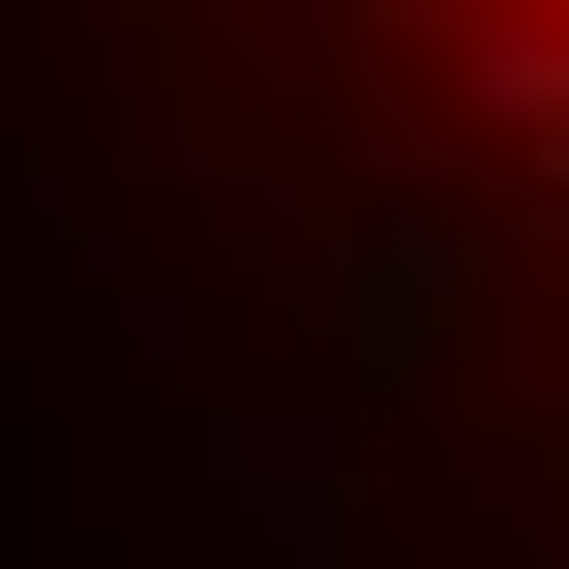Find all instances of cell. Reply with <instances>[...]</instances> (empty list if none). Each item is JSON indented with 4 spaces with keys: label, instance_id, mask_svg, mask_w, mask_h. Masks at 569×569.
Wrapping results in <instances>:
<instances>
[{
    "label": "cell",
    "instance_id": "obj_1",
    "mask_svg": "<svg viewBox=\"0 0 569 569\" xmlns=\"http://www.w3.org/2000/svg\"><path fill=\"white\" fill-rule=\"evenodd\" d=\"M210 480H240V540H270V569H330V540H360V390H330L270 300H240V360H210Z\"/></svg>",
    "mask_w": 569,
    "mask_h": 569
},
{
    "label": "cell",
    "instance_id": "obj_2",
    "mask_svg": "<svg viewBox=\"0 0 569 569\" xmlns=\"http://www.w3.org/2000/svg\"><path fill=\"white\" fill-rule=\"evenodd\" d=\"M420 60H450V180L569 210V30H540V0H480V30H420Z\"/></svg>",
    "mask_w": 569,
    "mask_h": 569
},
{
    "label": "cell",
    "instance_id": "obj_3",
    "mask_svg": "<svg viewBox=\"0 0 569 569\" xmlns=\"http://www.w3.org/2000/svg\"><path fill=\"white\" fill-rule=\"evenodd\" d=\"M510 240H540L510 180H390V210H360V270H330V330H450V300H480Z\"/></svg>",
    "mask_w": 569,
    "mask_h": 569
},
{
    "label": "cell",
    "instance_id": "obj_4",
    "mask_svg": "<svg viewBox=\"0 0 569 569\" xmlns=\"http://www.w3.org/2000/svg\"><path fill=\"white\" fill-rule=\"evenodd\" d=\"M0 390H60V300H30V270H0Z\"/></svg>",
    "mask_w": 569,
    "mask_h": 569
},
{
    "label": "cell",
    "instance_id": "obj_5",
    "mask_svg": "<svg viewBox=\"0 0 569 569\" xmlns=\"http://www.w3.org/2000/svg\"><path fill=\"white\" fill-rule=\"evenodd\" d=\"M360 30H480V0H360Z\"/></svg>",
    "mask_w": 569,
    "mask_h": 569
},
{
    "label": "cell",
    "instance_id": "obj_6",
    "mask_svg": "<svg viewBox=\"0 0 569 569\" xmlns=\"http://www.w3.org/2000/svg\"><path fill=\"white\" fill-rule=\"evenodd\" d=\"M540 30H569V0H540Z\"/></svg>",
    "mask_w": 569,
    "mask_h": 569
}]
</instances>
